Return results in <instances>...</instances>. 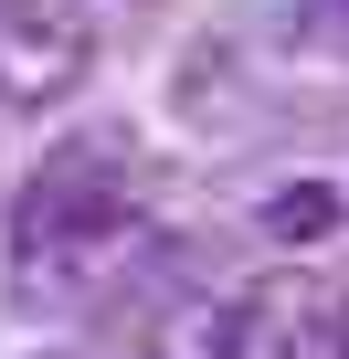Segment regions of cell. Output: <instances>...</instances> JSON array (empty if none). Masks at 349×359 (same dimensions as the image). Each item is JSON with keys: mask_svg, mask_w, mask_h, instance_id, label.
I'll return each instance as SVG.
<instances>
[{"mask_svg": "<svg viewBox=\"0 0 349 359\" xmlns=\"http://www.w3.org/2000/svg\"><path fill=\"white\" fill-rule=\"evenodd\" d=\"M138 243H148V158L117 127L64 137L22 191H11V285L32 306L96 296Z\"/></svg>", "mask_w": 349, "mask_h": 359, "instance_id": "obj_1", "label": "cell"}, {"mask_svg": "<svg viewBox=\"0 0 349 359\" xmlns=\"http://www.w3.org/2000/svg\"><path fill=\"white\" fill-rule=\"evenodd\" d=\"M233 359H349V296L317 264H275L233 296Z\"/></svg>", "mask_w": 349, "mask_h": 359, "instance_id": "obj_2", "label": "cell"}, {"mask_svg": "<svg viewBox=\"0 0 349 359\" xmlns=\"http://www.w3.org/2000/svg\"><path fill=\"white\" fill-rule=\"evenodd\" d=\"M159 359H233V296L223 306H180L159 338Z\"/></svg>", "mask_w": 349, "mask_h": 359, "instance_id": "obj_4", "label": "cell"}, {"mask_svg": "<svg viewBox=\"0 0 349 359\" xmlns=\"http://www.w3.org/2000/svg\"><path fill=\"white\" fill-rule=\"evenodd\" d=\"M96 64V22L74 0H0V106H64Z\"/></svg>", "mask_w": 349, "mask_h": 359, "instance_id": "obj_3", "label": "cell"}]
</instances>
